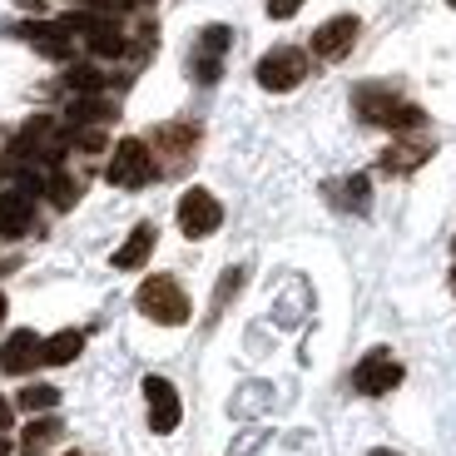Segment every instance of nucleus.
Masks as SVG:
<instances>
[{"instance_id":"obj_1","label":"nucleus","mask_w":456,"mask_h":456,"mask_svg":"<svg viewBox=\"0 0 456 456\" xmlns=\"http://www.w3.org/2000/svg\"><path fill=\"white\" fill-rule=\"evenodd\" d=\"M134 308L144 313L149 322H159V328H183V322H189V293H183L179 278L154 273V278H144V283H139Z\"/></svg>"},{"instance_id":"obj_2","label":"nucleus","mask_w":456,"mask_h":456,"mask_svg":"<svg viewBox=\"0 0 456 456\" xmlns=\"http://www.w3.org/2000/svg\"><path fill=\"white\" fill-rule=\"evenodd\" d=\"M258 85L268 94H288V90H297V85L308 80V50H297V45H278V50H268V55L258 60Z\"/></svg>"},{"instance_id":"obj_3","label":"nucleus","mask_w":456,"mask_h":456,"mask_svg":"<svg viewBox=\"0 0 456 456\" xmlns=\"http://www.w3.org/2000/svg\"><path fill=\"white\" fill-rule=\"evenodd\" d=\"M154 149L144 144V139H119L110 154V169H104V179L114 183V189H144L149 179H154Z\"/></svg>"},{"instance_id":"obj_4","label":"nucleus","mask_w":456,"mask_h":456,"mask_svg":"<svg viewBox=\"0 0 456 456\" xmlns=\"http://www.w3.org/2000/svg\"><path fill=\"white\" fill-rule=\"evenodd\" d=\"M60 25H65L69 35H85V45H90L100 60H119V55H125V45H129V40H125V30H119V25H114L110 15L75 11V15H65Z\"/></svg>"},{"instance_id":"obj_5","label":"nucleus","mask_w":456,"mask_h":456,"mask_svg":"<svg viewBox=\"0 0 456 456\" xmlns=\"http://www.w3.org/2000/svg\"><path fill=\"white\" fill-rule=\"evenodd\" d=\"M353 387L362 392V397H387V392L402 387V362L387 347H372V353L353 367Z\"/></svg>"},{"instance_id":"obj_6","label":"nucleus","mask_w":456,"mask_h":456,"mask_svg":"<svg viewBox=\"0 0 456 456\" xmlns=\"http://www.w3.org/2000/svg\"><path fill=\"white\" fill-rule=\"evenodd\" d=\"M218 224H224V204L208 189H189L179 199V233L183 239H208V233H218Z\"/></svg>"},{"instance_id":"obj_7","label":"nucleus","mask_w":456,"mask_h":456,"mask_svg":"<svg viewBox=\"0 0 456 456\" xmlns=\"http://www.w3.org/2000/svg\"><path fill=\"white\" fill-rule=\"evenodd\" d=\"M357 35H362V20H357V15H332V20H322L318 30H313V55L338 65L342 55H353Z\"/></svg>"},{"instance_id":"obj_8","label":"nucleus","mask_w":456,"mask_h":456,"mask_svg":"<svg viewBox=\"0 0 456 456\" xmlns=\"http://www.w3.org/2000/svg\"><path fill=\"white\" fill-rule=\"evenodd\" d=\"M144 402H149V432L169 436L174 427H179V417H183L174 382H169V377H144Z\"/></svg>"},{"instance_id":"obj_9","label":"nucleus","mask_w":456,"mask_h":456,"mask_svg":"<svg viewBox=\"0 0 456 456\" xmlns=\"http://www.w3.org/2000/svg\"><path fill=\"white\" fill-rule=\"evenodd\" d=\"M228 45H233V30H228V25H208V30L199 35V50H194V60H189L199 85H214L218 75H224V50Z\"/></svg>"},{"instance_id":"obj_10","label":"nucleus","mask_w":456,"mask_h":456,"mask_svg":"<svg viewBox=\"0 0 456 456\" xmlns=\"http://www.w3.org/2000/svg\"><path fill=\"white\" fill-rule=\"evenodd\" d=\"M35 362H40V332H35V328H15L11 338H5V347H0V372L20 377V372H30Z\"/></svg>"},{"instance_id":"obj_11","label":"nucleus","mask_w":456,"mask_h":456,"mask_svg":"<svg viewBox=\"0 0 456 456\" xmlns=\"http://www.w3.org/2000/svg\"><path fill=\"white\" fill-rule=\"evenodd\" d=\"M397 104L402 100H397V90H392V85H357V90H353V110H357V119H362V125H387Z\"/></svg>"},{"instance_id":"obj_12","label":"nucleus","mask_w":456,"mask_h":456,"mask_svg":"<svg viewBox=\"0 0 456 456\" xmlns=\"http://www.w3.org/2000/svg\"><path fill=\"white\" fill-rule=\"evenodd\" d=\"M35 224V199L25 189H11V194H0V233L5 239H25Z\"/></svg>"},{"instance_id":"obj_13","label":"nucleus","mask_w":456,"mask_h":456,"mask_svg":"<svg viewBox=\"0 0 456 456\" xmlns=\"http://www.w3.org/2000/svg\"><path fill=\"white\" fill-rule=\"evenodd\" d=\"M154 239H159V228H154V224H134V233H129L119 248H114V268H119V273H134V268H144L149 253H154Z\"/></svg>"},{"instance_id":"obj_14","label":"nucleus","mask_w":456,"mask_h":456,"mask_svg":"<svg viewBox=\"0 0 456 456\" xmlns=\"http://www.w3.org/2000/svg\"><path fill=\"white\" fill-rule=\"evenodd\" d=\"M20 35L30 40L40 55H50V60H69L75 55V45H69V30L65 25H45V20H30V25H20Z\"/></svg>"},{"instance_id":"obj_15","label":"nucleus","mask_w":456,"mask_h":456,"mask_svg":"<svg viewBox=\"0 0 456 456\" xmlns=\"http://www.w3.org/2000/svg\"><path fill=\"white\" fill-rule=\"evenodd\" d=\"M432 139H402V144H392L387 154H382V174H411L422 169L427 159H432Z\"/></svg>"},{"instance_id":"obj_16","label":"nucleus","mask_w":456,"mask_h":456,"mask_svg":"<svg viewBox=\"0 0 456 456\" xmlns=\"http://www.w3.org/2000/svg\"><path fill=\"white\" fill-rule=\"evenodd\" d=\"M85 353V332L80 328H60L55 338H40V362L45 367H65Z\"/></svg>"},{"instance_id":"obj_17","label":"nucleus","mask_w":456,"mask_h":456,"mask_svg":"<svg viewBox=\"0 0 456 456\" xmlns=\"http://www.w3.org/2000/svg\"><path fill=\"white\" fill-rule=\"evenodd\" d=\"M60 436H65V422H60V417H35V422L25 427V436H20V452L25 456H45Z\"/></svg>"},{"instance_id":"obj_18","label":"nucleus","mask_w":456,"mask_h":456,"mask_svg":"<svg viewBox=\"0 0 456 456\" xmlns=\"http://www.w3.org/2000/svg\"><path fill=\"white\" fill-rule=\"evenodd\" d=\"M328 194L338 208H353V214H367L372 208V183H367V174H353V179L342 183H328Z\"/></svg>"},{"instance_id":"obj_19","label":"nucleus","mask_w":456,"mask_h":456,"mask_svg":"<svg viewBox=\"0 0 456 456\" xmlns=\"http://www.w3.org/2000/svg\"><path fill=\"white\" fill-rule=\"evenodd\" d=\"M114 114V104L110 100H100V94H75L69 100V125L80 129V125H104Z\"/></svg>"},{"instance_id":"obj_20","label":"nucleus","mask_w":456,"mask_h":456,"mask_svg":"<svg viewBox=\"0 0 456 456\" xmlns=\"http://www.w3.org/2000/svg\"><path fill=\"white\" fill-rule=\"evenodd\" d=\"M154 144L169 149V154H189L199 144V125H164V129H154Z\"/></svg>"},{"instance_id":"obj_21","label":"nucleus","mask_w":456,"mask_h":456,"mask_svg":"<svg viewBox=\"0 0 456 456\" xmlns=\"http://www.w3.org/2000/svg\"><path fill=\"white\" fill-rule=\"evenodd\" d=\"M45 194H50V204H55V208H75V199H80V179L55 164V174L45 179Z\"/></svg>"},{"instance_id":"obj_22","label":"nucleus","mask_w":456,"mask_h":456,"mask_svg":"<svg viewBox=\"0 0 456 456\" xmlns=\"http://www.w3.org/2000/svg\"><path fill=\"white\" fill-rule=\"evenodd\" d=\"M65 85H69L75 94H100V90H104V75H100L94 65H69V69H65Z\"/></svg>"},{"instance_id":"obj_23","label":"nucleus","mask_w":456,"mask_h":456,"mask_svg":"<svg viewBox=\"0 0 456 456\" xmlns=\"http://www.w3.org/2000/svg\"><path fill=\"white\" fill-rule=\"evenodd\" d=\"M20 407H25V411H50V407H60V387H50V382H35V387L20 392Z\"/></svg>"},{"instance_id":"obj_24","label":"nucleus","mask_w":456,"mask_h":456,"mask_svg":"<svg viewBox=\"0 0 456 456\" xmlns=\"http://www.w3.org/2000/svg\"><path fill=\"white\" fill-rule=\"evenodd\" d=\"M239 288H243V268H228V273L218 278V293H214V313H224V308H228V297L239 293Z\"/></svg>"},{"instance_id":"obj_25","label":"nucleus","mask_w":456,"mask_h":456,"mask_svg":"<svg viewBox=\"0 0 456 456\" xmlns=\"http://www.w3.org/2000/svg\"><path fill=\"white\" fill-rule=\"evenodd\" d=\"M297 5H303V0H268V15H273V20H293Z\"/></svg>"},{"instance_id":"obj_26","label":"nucleus","mask_w":456,"mask_h":456,"mask_svg":"<svg viewBox=\"0 0 456 456\" xmlns=\"http://www.w3.org/2000/svg\"><path fill=\"white\" fill-rule=\"evenodd\" d=\"M75 5H94V11L114 15V11H129V0H75Z\"/></svg>"},{"instance_id":"obj_27","label":"nucleus","mask_w":456,"mask_h":456,"mask_svg":"<svg viewBox=\"0 0 456 456\" xmlns=\"http://www.w3.org/2000/svg\"><path fill=\"white\" fill-rule=\"evenodd\" d=\"M11 422H15V407L5 397H0V432H11Z\"/></svg>"},{"instance_id":"obj_28","label":"nucleus","mask_w":456,"mask_h":456,"mask_svg":"<svg viewBox=\"0 0 456 456\" xmlns=\"http://www.w3.org/2000/svg\"><path fill=\"white\" fill-rule=\"evenodd\" d=\"M0 456H11V436L0 432Z\"/></svg>"},{"instance_id":"obj_29","label":"nucleus","mask_w":456,"mask_h":456,"mask_svg":"<svg viewBox=\"0 0 456 456\" xmlns=\"http://www.w3.org/2000/svg\"><path fill=\"white\" fill-rule=\"evenodd\" d=\"M372 456H402V452H392V446H377V452Z\"/></svg>"},{"instance_id":"obj_30","label":"nucleus","mask_w":456,"mask_h":456,"mask_svg":"<svg viewBox=\"0 0 456 456\" xmlns=\"http://www.w3.org/2000/svg\"><path fill=\"white\" fill-rule=\"evenodd\" d=\"M5 308H11V303H5V293H0V322H5Z\"/></svg>"},{"instance_id":"obj_31","label":"nucleus","mask_w":456,"mask_h":456,"mask_svg":"<svg viewBox=\"0 0 456 456\" xmlns=\"http://www.w3.org/2000/svg\"><path fill=\"white\" fill-rule=\"evenodd\" d=\"M452 248H456V243H452ZM452 293H456V268H452Z\"/></svg>"},{"instance_id":"obj_32","label":"nucleus","mask_w":456,"mask_h":456,"mask_svg":"<svg viewBox=\"0 0 456 456\" xmlns=\"http://www.w3.org/2000/svg\"><path fill=\"white\" fill-rule=\"evenodd\" d=\"M446 5H452V11H456V0H446Z\"/></svg>"},{"instance_id":"obj_33","label":"nucleus","mask_w":456,"mask_h":456,"mask_svg":"<svg viewBox=\"0 0 456 456\" xmlns=\"http://www.w3.org/2000/svg\"><path fill=\"white\" fill-rule=\"evenodd\" d=\"M69 456H80V452H69Z\"/></svg>"}]
</instances>
